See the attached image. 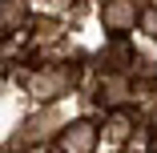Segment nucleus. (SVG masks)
<instances>
[{"label": "nucleus", "instance_id": "1a4fd4ad", "mask_svg": "<svg viewBox=\"0 0 157 153\" xmlns=\"http://www.w3.org/2000/svg\"><path fill=\"white\" fill-rule=\"evenodd\" d=\"M153 153H157V133H153Z\"/></svg>", "mask_w": 157, "mask_h": 153}, {"label": "nucleus", "instance_id": "20e7f679", "mask_svg": "<svg viewBox=\"0 0 157 153\" xmlns=\"http://www.w3.org/2000/svg\"><path fill=\"white\" fill-rule=\"evenodd\" d=\"M137 4L133 0H105V8H101V24H105V33L113 36H125V33H133L137 28Z\"/></svg>", "mask_w": 157, "mask_h": 153}, {"label": "nucleus", "instance_id": "423d86ee", "mask_svg": "<svg viewBox=\"0 0 157 153\" xmlns=\"http://www.w3.org/2000/svg\"><path fill=\"white\" fill-rule=\"evenodd\" d=\"M48 125H56V113H40V117H33V121H24V133H20L16 141H24V145H28V141H44V137L52 133Z\"/></svg>", "mask_w": 157, "mask_h": 153}, {"label": "nucleus", "instance_id": "7ed1b4c3", "mask_svg": "<svg viewBox=\"0 0 157 153\" xmlns=\"http://www.w3.org/2000/svg\"><path fill=\"white\" fill-rule=\"evenodd\" d=\"M97 65L105 69V77H125V73L137 65V52H133V44L125 40V36H113V40L97 52Z\"/></svg>", "mask_w": 157, "mask_h": 153}, {"label": "nucleus", "instance_id": "6e6552de", "mask_svg": "<svg viewBox=\"0 0 157 153\" xmlns=\"http://www.w3.org/2000/svg\"><path fill=\"white\" fill-rule=\"evenodd\" d=\"M137 24H141V33H145V36L157 40V4H145L141 16H137Z\"/></svg>", "mask_w": 157, "mask_h": 153}, {"label": "nucleus", "instance_id": "f03ea898", "mask_svg": "<svg viewBox=\"0 0 157 153\" xmlns=\"http://www.w3.org/2000/svg\"><path fill=\"white\" fill-rule=\"evenodd\" d=\"M73 81H77L73 69H40L36 77H28V93L40 101H60L73 89Z\"/></svg>", "mask_w": 157, "mask_h": 153}, {"label": "nucleus", "instance_id": "f257e3e1", "mask_svg": "<svg viewBox=\"0 0 157 153\" xmlns=\"http://www.w3.org/2000/svg\"><path fill=\"white\" fill-rule=\"evenodd\" d=\"M97 145H101V129L93 125L89 117L69 121V125H60V133H56V149L60 153H97Z\"/></svg>", "mask_w": 157, "mask_h": 153}, {"label": "nucleus", "instance_id": "0eeeda50", "mask_svg": "<svg viewBox=\"0 0 157 153\" xmlns=\"http://www.w3.org/2000/svg\"><path fill=\"white\" fill-rule=\"evenodd\" d=\"M24 16H28L24 0H0V28H16Z\"/></svg>", "mask_w": 157, "mask_h": 153}, {"label": "nucleus", "instance_id": "39448f33", "mask_svg": "<svg viewBox=\"0 0 157 153\" xmlns=\"http://www.w3.org/2000/svg\"><path fill=\"white\" fill-rule=\"evenodd\" d=\"M129 97H133V89H129V77H105V85H101V105L117 109V105H125Z\"/></svg>", "mask_w": 157, "mask_h": 153}]
</instances>
